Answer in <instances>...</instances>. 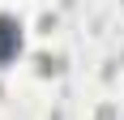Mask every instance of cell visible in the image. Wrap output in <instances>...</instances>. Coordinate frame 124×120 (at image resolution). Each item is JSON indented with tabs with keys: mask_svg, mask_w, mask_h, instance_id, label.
<instances>
[{
	"mask_svg": "<svg viewBox=\"0 0 124 120\" xmlns=\"http://www.w3.org/2000/svg\"><path fill=\"white\" fill-rule=\"evenodd\" d=\"M17 51H22V26L0 13V64H9Z\"/></svg>",
	"mask_w": 124,
	"mask_h": 120,
	"instance_id": "1",
	"label": "cell"
}]
</instances>
